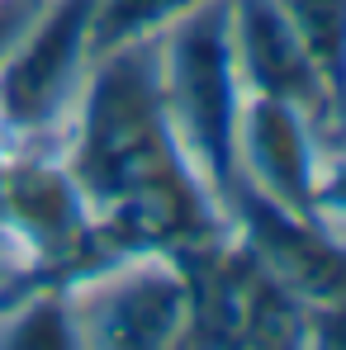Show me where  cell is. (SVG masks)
Returning <instances> with one entry per match:
<instances>
[{"label":"cell","mask_w":346,"mask_h":350,"mask_svg":"<svg viewBox=\"0 0 346 350\" xmlns=\"http://www.w3.org/2000/svg\"><path fill=\"white\" fill-rule=\"evenodd\" d=\"M95 246L195 251L228 232L223 204L175 142L157 81V38L105 48L90 62L81 100L58 137Z\"/></svg>","instance_id":"obj_1"},{"label":"cell","mask_w":346,"mask_h":350,"mask_svg":"<svg viewBox=\"0 0 346 350\" xmlns=\"http://www.w3.org/2000/svg\"><path fill=\"white\" fill-rule=\"evenodd\" d=\"M157 81L180 152L228 213L232 147L247 85L237 76L228 33V0H195L157 33Z\"/></svg>","instance_id":"obj_2"},{"label":"cell","mask_w":346,"mask_h":350,"mask_svg":"<svg viewBox=\"0 0 346 350\" xmlns=\"http://www.w3.org/2000/svg\"><path fill=\"white\" fill-rule=\"evenodd\" d=\"M76 346L166 350L185 346L195 327V289L180 251L119 246L62 275Z\"/></svg>","instance_id":"obj_3"},{"label":"cell","mask_w":346,"mask_h":350,"mask_svg":"<svg viewBox=\"0 0 346 350\" xmlns=\"http://www.w3.org/2000/svg\"><path fill=\"white\" fill-rule=\"evenodd\" d=\"M100 0H38L0 57V137L5 147H58L95 62Z\"/></svg>","instance_id":"obj_4"},{"label":"cell","mask_w":346,"mask_h":350,"mask_svg":"<svg viewBox=\"0 0 346 350\" xmlns=\"http://www.w3.org/2000/svg\"><path fill=\"white\" fill-rule=\"evenodd\" d=\"M0 218L14 228L38 275L81 270L100 256L86 199L58 147H5L0 161Z\"/></svg>","instance_id":"obj_5"},{"label":"cell","mask_w":346,"mask_h":350,"mask_svg":"<svg viewBox=\"0 0 346 350\" xmlns=\"http://www.w3.org/2000/svg\"><path fill=\"white\" fill-rule=\"evenodd\" d=\"M328 123L304 114L299 105L247 95L232 147V189H251L289 213L313 218V171Z\"/></svg>","instance_id":"obj_6"},{"label":"cell","mask_w":346,"mask_h":350,"mask_svg":"<svg viewBox=\"0 0 346 350\" xmlns=\"http://www.w3.org/2000/svg\"><path fill=\"white\" fill-rule=\"evenodd\" d=\"M228 33L247 95L299 105L304 114H313L328 128L342 123L313 57L294 38V29H289V19L280 14L275 0H228Z\"/></svg>","instance_id":"obj_7"},{"label":"cell","mask_w":346,"mask_h":350,"mask_svg":"<svg viewBox=\"0 0 346 350\" xmlns=\"http://www.w3.org/2000/svg\"><path fill=\"white\" fill-rule=\"evenodd\" d=\"M280 14L289 19L294 38L313 57L337 118H342V95H346V0H275Z\"/></svg>","instance_id":"obj_8"},{"label":"cell","mask_w":346,"mask_h":350,"mask_svg":"<svg viewBox=\"0 0 346 350\" xmlns=\"http://www.w3.org/2000/svg\"><path fill=\"white\" fill-rule=\"evenodd\" d=\"M313 218L346 237V123L323 133L318 171H313Z\"/></svg>","instance_id":"obj_9"},{"label":"cell","mask_w":346,"mask_h":350,"mask_svg":"<svg viewBox=\"0 0 346 350\" xmlns=\"http://www.w3.org/2000/svg\"><path fill=\"white\" fill-rule=\"evenodd\" d=\"M304 346L346 350V293H337V298H328V303H313V308H308Z\"/></svg>","instance_id":"obj_10"},{"label":"cell","mask_w":346,"mask_h":350,"mask_svg":"<svg viewBox=\"0 0 346 350\" xmlns=\"http://www.w3.org/2000/svg\"><path fill=\"white\" fill-rule=\"evenodd\" d=\"M34 10H38V0H0V57H5V48L19 38V29L29 24Z\"/></svg>","instance_id":"obj_11"},{"label":"cell","mask_w":346,"mask_h":350,"mask_svg":"<svg viewBox=\"0 0 346 350\" xmlns=\"http://www.w3.org/2000/svg\"><path fill=\"white\" fill-rule=\"evenodd\" d=\"M342 123H346V95H342Z\"/></svg>","instance_id":"obj_12"},{"label":"cell","mask_w":346,"mask_h":350,"mask_svg":"<svg viewBox=\"0 0 346 350\" xmlns=\"http://www.w3.org/2000/svg\"><path fill=\"white\" fill-rule=\"evenodd\" d=\"M0 289H19V284H5V280H0Z\"/></svg>","instance_id":"obj_13"}]
</instances>
